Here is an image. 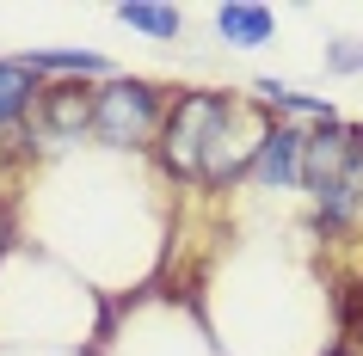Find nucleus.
<instances>
[{
  "label": "nucleus",
  "instance_id": "1",
  "mask_svg": "<svg viewBox=\"0 0 363 356\" xmlns=\"http://www.w3.org/2000/svg\"><path fill=\"white\" fill-rule=\"evenodd\" d=\"M228 117H234V105L222 93H185L179 105H172V117H167L160 160H167L179 178H203L216 142H222V130H228Z\"/></svg>",
  "mask_w": 363,
  "mask_h": 356
},
{
  "label": "nucleus",
  "instance_id": "2",
  "mask_svg": "<svg viewBox=\"0 0 363 356\" xmlns=\"http://www.w3.org/2000/svg\"><path fill=\"white\" fill-rule=\"evenodd\" d=\"M154 117H160V93L148 80H111L105 93H93V135L105 142H148Z\"/></svg>",
  "mask_w": 363,
  "mask_h": 356
},
{
  "label": "nucleus",
  "instance_id": "3",
  "mask_svg": "<svg viewBox=\"0 0 363 356\" xmlns=\"http://www.w3.org/2000/svg\"><path fill=\"white\" fill-rule=\"evenodd\" d=\"M302 160H308V130L277 123V130L259 135V154H252V185H259V190H296V185H302Z\"/></svg>",
  "mask_w": 363,
  "mask_h": 356
},
{
  "label": "nucleus",
  "instance_id": "4",
  "mask_svg": "<svg viewBox=\"0 0 363 356\" xmlns=\"http://www.w3.org/2000/svg\"><path fill=\"white\" fill-rule=\"evenodd\" d=\"M216 31H222V43H234V50H259V43H271V31H277V13H271V6H252V0H228V6H216Z\"/></svg>",
  "mask_w": 363,
  "mask_h": 356
},
{
  "label": "nucleus",
  "instance_id": "5",
  "mask_svg": "<svg viewBox=\"0 0 363 356\" xmlns=\"http://www.w3.org/2000/svg\"><path fill=\"white\" fill-rule=\"evenodd\" d=\"M86 130H93V98L80 93V86L43 93V135H50V142H80Z\"/></svg>",
  "mask_w": 363,
  "mask_h": 356
},
{
  "label": "nucleus",
  "instance_id": "6",
  "mask_svg": "<svg viewBox=\"0 0 363 356\" xmlns=\"http://www.w3.org/2000/svg\"><path fill=\"white\" fill-rule=\"evenodd\" d=\"M19 68H31V74H105L111 62L93 50H31V56H19Z\"/></svg>",
  "mask_w": 363,
  "mask_h": 356
},
{
  "label": "nucleus",
  "instance_id": "7",
  "mask_svg": "<svg viewBox=\"0 0 363 356\" xmlns=\"http://www.w3.org/2000/svg\"><path fill=\"white\" fill-rule=\"evenodd\" d=\"M259 98H265V105H277V111H289V117H308V123H339V117H333V105H326V98H308V93H296V86H284V80H259Z\"/></svg>",
  "mask_w": 363,
  "mask_h": 356
},
{
  "label": "nucleus",
  "instance_id": "8",
  "mask_svg": "<svg viewBox=\"0 0 363 356\" xmlns=\"http://www.w3.org/2000/svg\"><path fill=\"white\" fill-rule=\"evenodd\" d=\"M31 68H19V62H0V130H13L25 111H31Z\"/></svg>",
  "mask_w": 363,
  "mask_h": 356
},
{
  "label": "nucleus",
  "instance_id": "9",
  "mask_svg": "<svg viewBox=\"0 0 363 356\" xmlns=\"http://www.w3.org/2000/svg\"><path fill=\"white\" fill-rule=\"evenodd\" d=\"M117 25L148 31V38H179V31H185V19H179L172 6H148V0H123V6H117Z\"/></svg>",
  "mask_w": 363,
  "mask_h": 356
},
{
  "label": "nucleus",
  "instance_id": "10",
  "mask_svg": "<svg viewBox=\"0 0 363 356\" xmlns=\"http://www.w3.org/2000/svg\"><path fill=\"white\" fill-rule=\"evenodd\" d=\"M326 68H333V74H357L363 50H357V43H333V50H326Z\"/></svg>",
  "mask_w": 363,
  "mask_h": 356
},
{
  "label": "nucleus",
  "instance_id": "11",
  "mask_svg": "<svg viewBox=\"0 0 363 356\" xmlns=\"http://www.w3.org/2000/svg\"><path fill=\"white\" fill-rule=\"evenodd\" d=\"M357 190H363V135H357Z\"/></svg>",
  "mask_w": 363,
  "mask_h": 356
}]
</instances>
